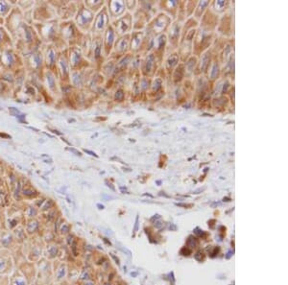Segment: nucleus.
I'll return each mask as SVG.
<instances>
[{"label": "nucleus", "instance_id": "1", "mask_svg": "<svg viewBox=\"0 0 288 285\" xmlns=\"http://www.w3.org/2000/svg\"><path fill=\"white\" fill-rule=\"evenodd\" d=\"M70 151L74 152V153H75V154H77L78 156H81V153H80V152H77L76 150H74V149H70Z\"/></svg>", "mask_w": 288, "mask_h": 285}, {"label": "nucleus", "instance_id": "2", "mask_svg": "<svg viewBox=\"0 0 288 285\" xmlns=\"http://www.w3.org/2000/svg\"><path fill=\"white\" fill-rule=\"evenodd\" d=\"M86 152H87V153H88V154H90L91 156H96L94 153H92V152H90V151H87V150H86Z\"/></svg>", "mask_w": 288, "mask_h": 285}]
</instances>
